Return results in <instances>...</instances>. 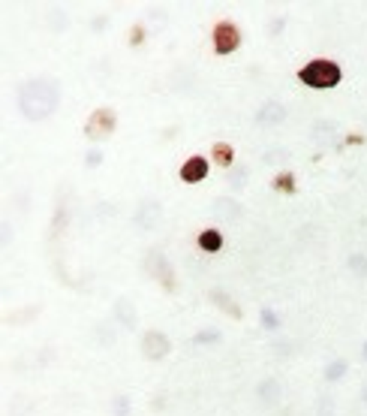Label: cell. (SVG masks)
Listing matches in <instances>:
<instances>
[{
  "mask_svg": "<svg viewBox=\"0 0 367 416\" xmlns=\"http://www.w3.org/2000/svg\"><path fill=\"white\" fill-rule=\"evenodd\" d=\"M142 275L145 278H151V280H160L163 287H175V275H172V262L169 257L163 253L160 248H151L148 253H145V259H142Z\"/></svg>",
  "mask_w": 367,
  "mask_h": 416,
  "instance_id": "3957f363",
  "label": "cell"
},
{
  "mask_svg": "<svg viewBox=\"0 0 367 416\" xmlns=\"http://www.w3.org/2000/svg\"><path fill=\"white\" fill-rule=\"evenodd\" d=\"M139 350L148 362H163L172 353V338L163 329H148L139 341Z\"/></svg>",
  "mask_w": 367,
  "mask_h": 416,
  "instance_id": "8992f818",
  "label": "cell"
},
{
  "mask_svg": "<svg viewBox=\"0 0 367 416\" xmlns=\"http://www.w3.org/2000/svg\"><path fill=\"white\" fill-rule=\"evenodd\" d=\"M359 398H361V404H367V380L361 383V392H359Z\"/></svg>",
  "mask_w": 367,
  "mask_h": 416,
  "instance_id": "74e56055",
  "label": "cell"
},
{
  "mask_svg": "<svg viewBox=\"0 0 367 416\" xmlns=\"http://www.w3.org/2000/svg\"><path fill=\"white\" fill-rule=\"evenodd\" d=\"M208 172H211V163L202 157V154H193V157H187L181 166V181L184 184H199V181L208 178Z\"/></svg>",
  "mask_w": 367,
  "mask_h": 416,
  "instance_id": "7c38bea8",
  "label": "cell"
},
{
  "mask_svg": "<svg viewBox=\"0 0 367 416\" xmlns=\"http://www.w3.org/2000/svg\"><path fill=\"white\" fill-rule=\"evenodd\" d=\"M108 24V15H99V18H94L90 22V27H94V33H103V27Z\"/></svg>",
  "mask_w": 367,
  "mask_h": 416,
  "instance_id": "d590c367",
  "label": "cell"
},
{
  "mask_svg": "<svg viewBox=\"0 0 367 416\" xmlns=\"http://www.w3.org/2000/svg\"><path fill=\"white\" fill-rule=\"evenodd\" d=\"M90 341H94L97 347H103V350L115 347V344H117V326H115V320L97 323L94 329H90Z\"/></svg>",
  "mask_w": 367,
  "mask_h": 416,
  "instance_id": "5bb4252c",
  "label": "cell"
},
{
  "mask_svg": "<svg viewBox=\"0 0 367 416\" xmlns=\"http://www.w3.org/2000/svg\"><path fill=\"white\" fill-rule=\"evenodd\" d=\"M346 374H350V362H346V359H328L325 368H323L325 383H341Z\"/></svg>",
  "mask_w": 367,
  "mask_h": 416,
  "instance_id": "e0dca14e",
  "label": "cell"
},
{
  "mask_svg": "<svg viewBox=\"0 0 367 416\" xmlns=\"http://www.w3.org/2000/svg\"><path fill=\"white\" fill-rule=\"evenodd\" d=\"M67 221H70V211H67V205H58V211H54V221H51V235H58V232H63V226H67Z\"/></svg>",
  "mask_w": 367,
  "mask_h": 416,
  "instance_id": "83f0119b",
  "label": "cell"
},
{
  "mask_svg": "<svg viewBox=\"0 0 367 416\" xmlns=\"http://www.w3.org/2000/svg\"><path fill=\"white\" fill-rule=\"evenodd\" d=\"M33 413V401L31 398H24L22 392L13 395V401H9V416H31Z\"/></svg>",
  "mask_w": 367,
  "mask_h": 416,
  "instance_id": "d4e9b609",
  "label": "cell"
},
{
  "mask_svg": "<svg viewBox=\"0 0 367 416\" xmlns=\"http://www.w3.org/2000/svg\"><path fill=\"white\" fill-rule=\"evenodd\" d=\"M108 413L112 416H133V398L130 392H115L108 401Z\"/></svg>",
  "mask_w": 367,
  "mask_h": 416,
  "instance_id": "d6986e66",
  "label": "cell"
},
{
  "mask_svg": "<svg viewBox=\"0 0 367 416\" xmlns=\"http://www.w3.org/2000/svg\"><path fill=\"white\" fill-rule=\"evenodd\" d=\"M211 151H214V163H217V166H232V160H235V148H232V145H229V142H214V148H211Z\"/></svg>",
  "mask_w": 367,
  "mask_h": 416,
  "instance_id": "7402d4cb",
  "label": "cell"
},
{
  "mask_svg": "<svg viewBox=\"0 0 367 416\" xmlns=\"http://www.w3.org/2000/svg\"><path fill=\"white\" fill-rule=\"evenodd\" d=\"M196 244H199L202 253H220V250H223V232H220L217 226H208V230L199 232Z\"/></svg>",
  "mask_w": 367,
  "mask_h": 416,
  "instance_id": "9a60e30c",
  "label": "cell"
},
{
  "mask_svg": "<svg viewBox=\"0 0 367 416\" xmlns=\"http://www.w3.org/2000/svg\"><path fill=\"white\" fill-rule=\"evenodd\" d=\"M259 326L265 332H280L283 320H280V314L274 311V307H262V311H259Z\"/></svg>",
  "mask_w": 367,
  "mask_h": 416,
  "instance_id": "603a6c76",
  "label": "cell"
},
{
  "mask_svg": "<svg viewBox=\"0 0 367 416\" xmlns=\"http://www.w3.org/2000/svg\"><path fill=\"white\" fill-rule=\"evenodd\" d=\"M13 244V223L0 221V248H9Z\"/></svg>",
  "mask_w": 367,
  "mask_h": 416,
  "instance_id": "d6a6232c",
  "label": "cell"
},
{
  "mask_svg": "<svg viewBox=\"0 0 367 416\" xmlns=\"http://www.w3.org/2000/svg\"><path fill=\"white\" fill-rule=\"evenodd\" d=\"M115 127H117V115L112 109L99 106L97 112H90V118L85 121V136L90 142H103L108 136H115Z\"/></svg>",
  "mask_w": 367,
  "mask_h": 416,
  "instance_id": "5b68a950",
  "label": "cell"
},
{
  "mask_svg": "<svg viewBox=\"0 0 367 416\" xmlns=\"http://www.w3.org/2000/svg\"><path fill=\"white\" fill-rule=\"evenodd\" d=\"M271 187L277 190V193H295L298 184H295V175H292V172H280V175L271 181Z\"/></svg>",
  "mask_w": 367,
  "mask_h": 416,
  "instance_id": "484cf974",
  "label": "cell"
},
{
  "mask_svg": "<svg viewBox=\"0 0 367 416\" xmlns=\"http://www.w3.org/2000/svg\"><path fill=\"white\" fill-rule=\"evenodd\" d=\"M337 133H341V124H337L334 118H316V121L310 124V139L316 145H332L337 139Z\"/></svg>",
  "mask_w": 367,
  "mask_h": 416,
  "instance_id": "4fadbf2b",
  "label": "cell"
},
{
  "mask_svg": "<svg viewBox=\"0 0 367 416\" xmlns=\"http://www.w3.org/2000/svg\"><path fill=\"white\" fill-rule=\"evenodd\" d=\"M115 211H117V208H115L112 202H97V214H99V217H112Z\"/></svg>",
  "mask_w": 367,
  "mask_h": 416,
  "instance_id": "e575fe53",
  "label": "cell"
},
{
  "mask_svg": "<svg viewBox=\"0 0 367 416\" xmlns=\"http://www.w3.org/2000/svg\"><path fill=\"white\" fill-rule=\"evenodd\" d=\"M27 196H31V193H18V208H22V211H27V208H31V199H27Z\"/></svg>",
  "mask_w": 367,
  "mask_h": 416,
  "instance_id": "8d00e7d4",
  "label": "cell"
},
{
  "mask_svg": "<svg viewBox=\"0 0 367 416\" xmlns=\"http://www.w3.org/2000/svg\"><path fill=\"white\" fill-rule=\"evenodd\" d=\"M220 344H223V332L220 329H199L190 338V347L196 350H211V347H220Z\"/></svg>",
  "mask_w": 367,
  "mask_h": 416,
  "instance_id": "2e32d148",
  "label": "cell"
},
{
  "mask_svg": "<svg viewBox=\"0 0 367 416\" xmlns=\"http://www.w3.org/2000/svg\"><path fill=\"white\" fill-rule=\"evenodd\" d=\"M60 97H63V90L54 76H33L18 85L15 103H18V112H22L24 121L42 124L60 109Z\"/></svg>",
  "mask_w": 367,
  "mask_h": 416,
  "instance_id": "6da1fadb",
  "label": "cell"
},
{
  "mask_svg": "<svg viewBox=\"0 0 367 416\" xmlns=\"http://www.w3.org/2000/svg\"><path fill=\"white\" fill-rule=\"evenodd\" d=\"M346 271H350L352 278H367V253L364 250H352L350 257H346Z\"/></svg>",
  "mask_w": 367,
  "mask_h": 416,
  "instance_id": "ffe728a7",
  "label": "cell"
},
{
  "mask_svg": "<svg viewBox=\"0 0 367 416\" xmlns=\"http://www.w3.org/2000/svg\"><path fill=\"white\" fill-rule=\"evenodd\" d=\"M67 24H70V18L63 9H49V31L51 33H63L67 31Z\"/></svg>",
  "mask_w": 367,
  "mask_h": 416,
  "instance_id": "4316f807",
  "label": "cell"
},
{
  "mask_svg": "<svg viewBox=\"0 0 367 416\" xmlns=\"http://www.w3.org/2000/svg\"><path fill=\"white\" fill-rule=\"evenodd\" d=\"M292 350H295V347H292V341H286V338L271 341V353H274V356H280V359H286Z\"/></svg>",
  "mask_w": 367,
  "mask_h": 416,
  "instance_id": "f1b7e54d",
  "label": "cell"
},
{
  "mask_svg": "<svg viewBox=\"0 0 367 416\" xmlns=\"http://www.w3.org/2000/svg\"><path fill=\"white\" fill-rule=\"evenodd\" d=\"M211 214L217 217V223H238L244 217V205L232 196H220L211 202Z\"/></svg>",
  "mask_w": 367,
  "mask_h": 416,
  "instance_id": "30bf717a",
  "label": "cell"
},
{
  "mask_svg": "<svg viewBox=\"0 0 367 416\" xmlns=\"http://www.w3.org/2000/svg\"><path fill=\"white\" fill-rule=\"evenodd\" d=\"M103 160H106V154L99 151L97 145H94V148H90V151L85 154V166H88V169H97V166H103Z\"/></svg>",
  "mask_w": 367,
  "mask_h": 416,
  "instance_id": "f546056e",
  "label": "cell"
},
{
  "mask_svg": "<svg viewBox=\"0 0 367 416\" xmlns=\"http://www.w3.org/2000/svg\"><path fill=\"white\" fill-rule=\"evenodd\" d=\"M313 416H337V398L332 392H319L313 398Z\"/></svg>",
  "mask_w": 367,
  "mask_h": 416,
  "instance_id": "ac0fdd59",
  "label": "cell"
},
{
  "mask_svg": "<svg viewBox=\"0 0 367 416\" xmlns=\"http://www.w3.org/2000/svg\"><path fill=\"white\" fill-rule=\"evenodd\" d=\"M163 221V202L157 196H145L139 199V205L133 208V226L136 230H157V223Z\"/></svg>",
  "mask_w": 367,
  "mask_h": 416,
  "instance_id": "52a82bcc",
  "label": "cell"
},
{
  "mask_svg": "<svg viewBox=\"0 0 367 416\" xmlns=\"http://www.w3.org/2000/svg\"><path fill=\"white\" fill-rule=\"evenodd\" d=\"M211 302H214L217 307H223L226 314L241 317V307H238V305L232 302V296H229V293H223V289H214V293H211Z\"/></svg>",
  "mask_w": 367,
  "mask_h": 416,
  "instance_id": "cb8c5ba5",
  "label": "cell"
},
{
  "mask_svg": "<svg viewBox=\"0 0 367 416\" xmlns=\"http://www.w3.org/2000/svg\"><path fill=\"white\" fill-rule=\"evenodd\" d=\"M229 187H232V190H244L247 187V169L244 166L235 169L232 175H229Z\"/></svg>",
  "mask_w": 367,
  "mask_h": 416,
  "instance_id": "1f68e13d",
  "label": "cell"
},
{
  "mask_svg": "<svg viewBox=\"0 0 367 416\" xmlns=\"http://www.w3.org/2000/svg\"><path fill=\"white\" fill-rule=\"evenodd\" d=\"M298 81L313 90H332L343 81V70H341V63L332 58H313L298 70Z\"/></svg>",
  "mask_w": 367,
  "mask_h": 416,
  "instance_id": "7a4b0ae2",
  "label": "cell"
},
{
  "mask_svg": "<svg viewBox=\"0 0 367 416\" xmlns=\"http://www.w3.org/2000/svg\"><path fill=\"white\" fill-rule=\"evenodd\" d=\"M361 359H364V362H367V341H364V344H361Z\"/></svg>",
  "mask_w": 367,
  "mask_h": 416,
  "instance_id": "f35d334b",
  "label": "cell"
},
{
  "mask_svg": "<svg viewBox=\"0 0 367 416\" xmlns=\"http://www.w3.org/2000/svg\"><path fill=\"white\" fill-rule=\"evenodd\" d=\"M256 401H259L262 407H277L283 401V383L277 377H262L259 383H256Z\"/></svg>",
  "mask_w": 367,
  "mask_h": 416,
  "instance_id": "8fae6325",
  "label": "cell"
},
{
  "mask_svg": "<svg viewBox=\"0 0 367 416\" xmlns=\"http://www.w3.org/2000/svg\"><path fill=\"white\" fill-rule=\"evenodd\" d=\"M142 40H148V31L142 24H133V33H130V45H139Z\"/></svg>",
  "mask_w": 367,
  "mask_h": 416,
  "instance_id": "836d02e7",
  "label": "cell"
},
{
  "mask_svg": "<svg viewBox=\"0 0 367 416\" xmlns=\"http://www.w3.org/2000/svg\"><path fill=\"white\" fill-rule=\"evenodd\" d=\"M108 320H115V326L124 332H136L139 329V307L133 305V298L117 296L112 302V317H108Z\"/></svg>",
  "mask_w": 367,
  "mask_h": 416,
  "instance_id": "ba28073f",
  "label": "cell"
},
{
  "mask_svg": "<svg viewBox=\"0 0 367 416\" xmlns=\"http://www.w3.org/2000/svg\"><path fill=\"white\" fill-rule=\"evenodd\" d=\"M211 45H214V54H232L241 49V31H238L235 22H229V18H223V22L214 24V31H211Z\"/></svg>",
  "mask_w": 367,
  "mask_h": 416,
  "instance_id": "277c9868",
  "label": "cell"
},
{
  "mask_svg": "<svg viewBox=\"0 0 367 416\" xmlns=\"http://www.w3.org/2000/svg\"><path fill=\"white\" fill-rule=\"evenodd\" d=\"M292 151L289 148H280V145H274V148H268L262 154V163L265 166H283V163H289Z\"/></svg>",
  "mask_w": 367,
  "mask_h": 416,
  "instance_id": "44dd1931",
  "label": "cell"
},
{
  "mask_svg": "<svg viewBox=\"0 0 367 416\" xmlns=\"http://www.w3.org/2000/svg\"><path fill=\"white\" fill-rule=\"evenodd\" d=\"M286 118H289L286 103H280V99H265V103L256 109L253 124L256 127H280V124H286Z\"/></svg>",
  "mask_w": 367,
  "mask_h": 416,
  "instance_id": "9c48e42d",
  "label": "cell"
},
{
  "mask_svg": "<svg viewBox=\"0 0 367 416\" xmlns=\"http://www.w3.org/2000/svg\"><path fill=\"white\" fill-rule=\"evenodd\" d=\"M286 27H289V18H286V15H274L271 22H268V33H271V36H280L283 31H286Z\"/></svg>",
  "mask_w": 367,
  "mask_h": 416,
  "instance_id": "4dcf8cb0",
  "label": "cell"
}]
</instances>
